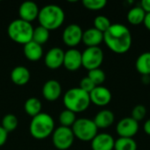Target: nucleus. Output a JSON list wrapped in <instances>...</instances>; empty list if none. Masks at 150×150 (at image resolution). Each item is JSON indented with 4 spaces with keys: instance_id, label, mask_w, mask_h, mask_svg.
I'll return each instance as SVG.
<instances>
[{
    "instance_id": "1",
    "label": "nucleus",
    "mask_w": 150,
    "mask_h": 150,
    "mask_svg": "<svg viewBox=\"0 0 150 150\" xmlns=\"http://www.w3.org/2000/svg\"><path fill=\"white\" fill-rule=\"evenodd\" d=\"M104 42L111 51L122 54L128 52L131 48L132 34L126 25L112 24L109 29L104 33Z\"/></svg>"
},
{
    "instance_id": "2",
    "label": "nucleus",
    "mask_w": 150,
    "mask_h": 150,
    "mask_svg": "<svg viewBox=\"0 0 150 150\" xmlns=\"http://www.w3.org/2000/svg\"><path fill=\"white\" fill-rule=\"evenodd\" d=\"M65 13L62 7L56 4H47L40 10L38 20L40 25L49 32L59 28L64 22Z\"/></svg>"
},
{
    "instance_id": "3",
    "label": "nucleus",
    "mask_w": 150,
    "mask_h": 150,
    "mask_svg": "<svg viewBox=\"0 0 150 150\" xmlns=\"http://www.w3.org/2000/svg\"><path fill=\"white\" fill-rule=\"evenodd\" d=\"M63 104L66 109L76 113L87 110L91 105L90 94L79 87L68 90L63 96Z\"/></svg>"
},
{
    "instance_id": "4",
    "label": "nucleus",
    "mask_w": 150,
    "mask_h": 150,
    "mask_svg": "<svg viewBox=\"0 0 150 150\" xmlns=\"http://www.w3.org/2000/svg\"><path fill=\"white\" fill-rule=\"evenodd\" d=\"M29 130L33 138L38 140L46 139L54 131V121L49 114L40 112L32 119Z\"/></svg>"
},
{
    "instance_id": "5",
    "label": "nucleus",
    "mask_w": 150,
    "mask_h": 150,
    "mask_svg": "<svg viewBox=\"0 0 150 150\" xmlns=\"http://www.w3.org/2000/svg\"><path fill=\"white\" fill-rule=\"evenodd\" d=\"M33 27L31 23L20 18L12 20L7 28V33L11 40L18 44L25 45L33 40Z\"/></svg>"
},
{
    "instance_id": "6",
    "label": "nucleus",
    "mask_w": 150,
    "mask_h": 150,
    "mask_svg": "<svg viewBox=\"0 0 150 150\" xmlns=\"http://www.w3.org/2000/svg\"><path fill=\"white\" fill-rule=\"evenodd\" d=\"M76 138L82 142H91L98 134V127L93 120L80 118L76 120L71 127Z\"/></svg>"
},
{
    "instance_id": "7",
    "label": "nucleus",
    "mask_w": 150,
    "mask_h": 150,
    "mask_svg": "<svg viewBox=\"0 0 150 150\" xmlns=\"http://www.w3.org/2000/svg\"><path fill=\"white\" fill-rule=\"evenodd\" d=\"M75 135L71 127H59L52 134V142L54 146L60 150L69 149L74 142Z\"/></svg>"
},
{
    "instance_id": "8",
    "label": "nucleus",
    "mask_w": 150,
    "mask_h": 150,
    "mask_svg": "<svg viewBox=\"0 0 150 150\" xmlns=\"http://www.w3.org/2000/svg\"><path fill=\"white\" fill-rule=\"evenodd\" d=\"M104 61V52L99 47H87L82 53V66L86 69H98Z\"/></svg>"
},
{
    "instance_id": "9",
    "label": "nucleus",
    "mask_w": 150,
    "mask_h": 150,
    "mask_svg": "<svg viewBox=\"0 0 150 150\" xmlns=\"http://www.w3.org/2000/svg\"><path fill=\"white\" fill-rule=\"evenodd\" d=\"M139 131V122L132 117H127L120 120L116 127V132L120 137L133 138Z\"/></svg>"
},
{
    "instance_id": "10",
    "label": "nucleus",
    "mask_w": 150,
    "mask_h": 150,
    "mask_svg": "<svg viewBox=\"0 0 150 150\" xmlns=\"http://www.w3.org/2000/svg\"><path fill=\"white\" fill-rule=\"evenodd\" d=\"M83 33V32L80 25L76 24H70L65 27L62 33L63 42L67 46L70 47H74L82 41Z\"/></svg>"
},
{
    "instance_id": "11",
    "label": "nucleus",
    "mask_w": 150,
    "mask_h": 150,
    "mask_svg": "<svg viewBox=\"0 0 150 150\" xmlns=\"http://www.w3.org/2000/svg\"><path fill=\"white\" fill-rule=\"evenodd\" d=\"M91 103L98 106H105L112 100V93L109 89L104 86H96L90 93Z\"/></svg>"
},
{
    "instance_id": "12",
    "label": "nucleus",
    "mask_w": 150,
    "mask_h": 150,
    "mask_svg": "<svg viewBox=\"0 0 150 150\" xmlns=\"http://www.w3.org/2000/svg\"><path fill=\"white\" fill-rule=\"evenodd\" d=\"M64 51L61 47H52L45 55L44 62L46 66L51 69H56L63 65Z\"/></svg>"
},
{
    "instance_id": "13",
    "label": "nucleus",
    "mask_w": 150,
    "mask_h": 150,
    "mask_svg": "<svg viewBox=\"0 0 150 150\" xmlns=\"http://www.w3.org/2000/svg\"><path fill=\"white\" fill-rule=\"evenodd\" d=\"M63 66L69 71H76L82 66V53L75 48H70L64 53Z\"/></svg>"
},
{
    "instance_id": "14",
    "label": "nucleus",
    "mask_w": 150,
    "mask_h": 150,
    "mask_svg": "<svg viewBox=\"0 0 150 150\" xmlns=\"http://www.w3.org/2000/svg\"><path fill=\"white\" fill-rule=\"evenodd\" d=\"M39 12L40 10L37 4L33 1L23 2L18 8L19 18L29 23L33 21L35 18H38Z\"/></svg>"
},
{
    "instance_id": "15",
    "label": "nucleus",
    "mask_w": 150,
    "mask_h": 150,
    "mask_svg": "<svg viewBox=\"0 0 150 150\" xmlns=\"http://www.w3.org/2000/svg\"><path fill=\"white\" fill-rule=\"evenodd\" d=\"M115 140L109 134H98L91 141L92 150H113Z\"/></svg>"
},
{
    "instance_id": "16",
    "label": "nucleus",
    "mask_w": 150,
    "mask_h": 150,
    "mask_svg": "<svg viewBox=\"0 0 150 150\" xmlns=\"http://www.w3.org/2000/svg\"><path fill=\"white\" fill-rule=\"evenodd\" d=\"M62 94V86L56 80L51 79L47 81L42 87V95L47 101L57 100Z\"/></svg>"
},
{
    "instance_id": "17",
    "label": "nucleus",
    "mask_w": 150,
    "mask_h": 150,
    "mask_svg": "<svg viewBox=\"0 0 150 150\" xmlns=\"http://www.w3.org/2000/svg\"><path fill=\"white\" fill-rule=\"evenodd\" d=\"M82 41L87 47H98L104 41V33L96 28H89L83 33Z\"/></svg>"
},
{
    "instance_id": "18",
    "label": "nucleus",
    "mask_w": 150,
    "mask_h": 150,
    "mask_svg": "<svg viewBox=\"0 0 150 150\" xmlns=\"http://www.w3.org/2000/svg\"><path fill=\"white\" fill-rule=\"evenodd\" d=\"M115 117L112 111L105 109L97 113L93 121L98 128L105 129L110 127L114 122Z\"/></svg>"
},
{
    "instance_id": "19",
    "label": "nucleus",
    "mask_w": 150,
    "mask_h": 150,
    "mask_svg": "<svg viewBox=\"0 0 150 150\" xmlns=\"http://www.w3.org/2000/svg\"><path fill=\"white\" fill-rule=\"evenodd\" d=\"M30 71L24 66H17L11 72V81L18 86L26 84L30 80Z\"/></svg>"
},
{
    "instance_id": "20",
    "label": "nucleus",
    "mask_w": 150,
    "mask_h": 150,
    "mask_svg": "<svg viewBox=\"0 0 150 150\" xmlns=\"http://www.w3.org/2000/svg\"><path fill=\"white\" fill-rule=\"evenodd\" d=\"M24 54L26 59L32 62L39 61L43 55L42 46L32 40L24 45Z\"/></svg>"
},
{
    "instance_id": "21",
    "label": "nucleus",
    "mask_w": 150,
    "mask_h": 150,
    "mask_svg": "<svg viewBox=\"0 0 150 150\" xmlns=\"http://www.w3.org/2000/svg\"><path fill=\"white\" fill-rule=\"evenodd\" d=\"M136 70L143 76H150V52L142 53L136 60Z\"/></svg>"
},
{
    "instance_id": "22",
    "label": "nucleus",
    "mask_w": 150,
    "mask_h": 150,
    "mask_svg": "<svg viewBox=\"0 0 150 150\" xmlns=\"http://www.w3.org/2000/svg\"><path fill=\"white\" fill-rule=\"evenodd\" d=\"M24 109H25V112H26V114H28L29 116L33 118L41 112L42 105L39 98H30L25 101Z\"/></svg>"
},
{
    "instance_id": "23",
    "label": "nucleus",
    "mask_w": 150,
    "mask_h": 150,
    "mask_svg": "<svg viewBox=\"0 0 150 150\" xmlns=\"http://www.w3.org/2000/svg\"><path fill=\"white\" fill-rule=\"evenodd\" d=\"M145 17H146V12L143 11V9L141 6H139L130 9V11L127 12V18L131 25H138L144 22Z\"/></svg>"
},
{
    "instance_id": "24",
    "label": "nucleus",
    "mask_w": 150,
    "mask_h": 150,
    "mask_svg": "<svg viewBox=\"0 0 150 150\" xmlns=\"http://www.w3.org/2000/svg\"><path fill=\"white\" fill-rule=\"evenodd\" d=\"M49 39V31L45 27L39 25L36 28H33V41L36 42L37 44L42 46L45 44Z\"/></svg>"
},
{
    "instance_id": "25",
    "label": "nucleus",
    "mask_w": 150,
    "mask_h": 150,
    "mask_svg": "<svg viewBox=\"0 0 150 150\" xmlns=\"http://www.w3.org/2000/svg\"><path fill=\"white\" fill-rule=\"evenodd\" d=\"M114 150H137V143L133 138L120 137L115 141Z\"/></svg>"
},
{
    "instance_id": "26",
    "label": "nucleus",
    "mask_w": 150,
    "mask_h": 150,
    "mask_svg": "<svg viewBox=\"0 0 150 150\" xmlns=\"http://www.w3.org/2000/svg\"><path fill=\"white\" fill-rule=\"evenodd\" d=\"M76 120V113L68 109L63 110L59 115V121L61 123V126L62 127H72Z\"/></svg>"
},
{
    "instance_id": "27",
    "label": "nucleus",
    "mask_w": 150,
    "mask_h": 150,
    "mask_svg": "<svg viewBox=\"0 0 150 150\" xmlns=\"http://www.w3.org/2000/svg\"><path fill=\"white\" fill-rule=\"evenodd\" d=\"M18 124V121L17 117L11 113L4 115V117L2 120V127L7 133L14 131L17 128Z\"/></svg>"
},
{
    "instance_id": "28",
    "label": "nucleus",
    "mask_w": 150,
    "mask_h": 150,
    "mask_svg": "<svg viewBox=\"0 0 150 150\" xmlns=\"http://www.w3.org/2000/svg\"><path fill=\"white\" fill-rule=\"evenodd\" d=\"M87 76L94 83L96 86H100V84L105 81V73L100 68L90 70Z\"/></svg>"
},
{
    "instance_id": "29",
    "label": "nucleus",
    "mask_w": 150,
    "mask_h": 150,
    "mask_svg": "<svg viewBox=\"0 0 150 150\" xmlns=\"http://www.w3.org/2000/svg\"><path fill=\"white\" fill-rule=\"evenodd\" d=\"M111 25H112V24H111L110 19L105 16L99 15V16L96 17L94 19V28L100 31L103 33H105Z\"/></svg>"
},
{
    "instance_id": "30",
    "label": "nucleus",
    "mask_w": 150,
    "mask_h": 150,
    "mask_svg": "<svg viewBox=\"0 0 150 150\" xmlns=\"http://www.w3.org/2000/svg\"><path fill=\"white\" fill-rule=\"evenodd\" d=\"M107 2L105 0H83V6L91 11H99L105 7Z\"/></svg>"
},
{
    "instance_id": "31",
    "label": "nucleus",
    "mask_w": 150,
    "mask_h": 150,
    "mask_svg": "<svg viewBox=\"0 0 150 150\" xmlns=\"http://www.w3.org/2000/svg\"><path fill=\"white\" fill-rule=\"evenodd\" d=\"M147 114V109L142 105H137L134 107L132 111V118L137 122L142 121Z\"/></svg>"
},
{
    "instance_id": "32",
    "label": "nucleus",
    "mask_w": 150,
    "mask_h": 150,
    "mask_svg": "<svg viewBox=\"0 0 150 150\" xmlns=\"http://www.w3.org/2000/svg\"><path fill=\"white\" fill-rule=\"evenodd\" d=\"M95 87H96V85L94 84V83L88 76L83 77L80 81V86H79V88L82 89L83 91H84L85 92L89 93V94L94 90Z\"/></svg>"
},
{
    "instance_id": "33",
    "label": "nucleus",
    "mask_w": 150,
    "mask_h": 150,
    "mask_svg": "<svg viewBox=\"0 0 150 150\" xmlns=\"http://www.w3.org/2000/svg\"><path fill=\"white\" fill-rule=\"evenodd\" d=\"M7 138H8V133L2 127V126H0V147L4 145V143L7 141Z\"/></svg>"
},
{
    "instance_id": "34",
    "label": "nucleus",
    "mask_w": 150,
    "mask_h": 150,
    "mask_svg": "<svg viewBox=\"0 0 150 150\" xmlns=\"http://www.w3.org/2000/svg\"><path fill=\"white\" fill-rule=\"evenodd\" d=\"M141 7L146 13H150V0H142L141 2Z\"/></svg>"
},
{
    "instance_id": "35",
    "label": "nucleus",
    "mask_w": 150,
    "mask_h": 150,
    "mask_svg": "<svg viewBox=\"0 0 150 150\" xmlns=\"http://www.w3.org/2000/svg\"><path fill=\"white\" fill-rule=\"evenodd\" d=\"M144 25L146 26V28L150 31V13H146V17H145V19H144Z\"/></svg>"
},
{
    "instance_id": "36",
    "label": "nucleus",
    "mask_w": 150,
    "mask_h": 150,
    "mask_svg": "<svg viewBox=\"0 0 150 150\" xmlns=\"http://www.w3.org/2000/svg\"><path fill=\"white\" fill-rule=\"evenodd\" d=\"M143 128H144V131H145V133H146L148 135H149L150 136V119L149 120H148L145 122Z\"/></svg>"
},
{
    "instance_id": "37",
    "label": "nucleus",
    "mask_w": 150,
    "mask_h": 150,
    "mask_svg": "<svg viewBox=\"0 0 150 150\" xmlns=\"http://www.w3.org/2000/svg\"><path fill=\"white\" fill-rule=\"evenodd\" d=\"M142 82H143L145 84H149L150 82L149 76H142Z\"/></svg>"
}]
</instances>
